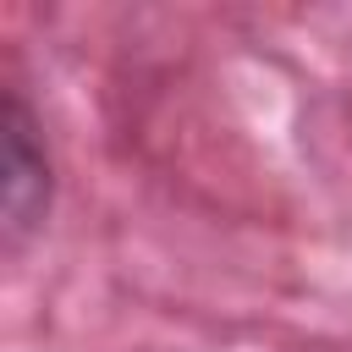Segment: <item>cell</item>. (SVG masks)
<instances>
[{"mask_svg": "<svg viewBox=\"0 0 352 352\" xmlns=\"http://www.w3.org/2000/svg\"><path fill=\"white\" fill-rule=\"evenodd\" d=\"M50 198H55V165H50L38 116L22 99V88L6 82V94H0V236H6V253H22L44 231Z\"/></svg>", "mask_w": 352, "mask_h": 352, "instance_id": "1", "label": "cell"}]
</instances>
